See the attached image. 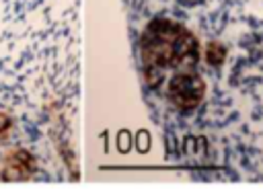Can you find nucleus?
Here are the masks:
<instances>
[{
	"label": "nucleus",
	"instance_id": "nucleus-2",
	"mask_svg": "<svg viewBox=\"0 0 263 195\" xmlns=\"http://www.w3.org/2000/svg\"><path fill=\"white\" fill-rule=\"evenodd\" d=\"M168 96L177 107L193 109L195 105H199L203 96V82L197 74H191V72L177 74L168 84Z\"/></svg>",
	"mask_w": 263,
	"mask_h": 195
},
{
	"label": "nucleus",
	"instance_id": "nucleus-4",
	"mask_svg": "<svg viewBox=\"0 0 263 195\" xmlns=\"http://www.w3.org/2000/svg\"><path fill=\"white\" fill-rule=\"evenodd\" d=\"M216 55L224 57V49H222L218 43H212V45L208 47V60H210L212 64H218V57H216Z\"/></svg>",
	"mask_w": 263,
	"mask_h": 195
},
{
	"label": "nucleus",
	"instance_id": "nucleus-1",
	"mask_svg": "<svg viewBox=\"0 0 263 195\" xmlns=\"http://www.w3.org/2000/svg\"><path fill=\"white\" fill-rule=\"evenodd\" d=\"M142 55L148 70L164 68L179 62H195L197 47L193 37L171 23H152L142 41Z\"/></svg>",
	"mask_w": 263,
	"mask_h": 195
},
{
	"label": "nucleus",
	"instance_id": "nucleus-3",
	"mask_svg": "<svg viewBox=\"0 0 263 195\" xmlns=\"http://www.w3.org/2000/svg\"><path fill=\"white\" fill-rule=\"evenodd\" d=\"M35 168V162L31 158V154H27L25 150H14L10 156H6V166L2 172V179H27L31 174V170Z\"/></svg>",
	"mask_w": 263,
	"mask_h": 195
},
{
	"label": "nucleus",
	"instance_id": "nucleus-5",
	"mask_svg": "<svg viewBox=\"0 0 263 195\" xmlns=\"http://www.w3.org/2000/svg\"><path fill=\"white\" fill-rule=\"evenodd\" d=\"M8 129H10V119L6 115H0V140L8 133Z\"/></svg>",
	"mask_w": 263,
	"mask_h": 195
},
{
	"label": "nucleus",
	"instance_id": "nucleus-6",
	"mask_svg": "<svg viewBox=\"0 0 263 195\" xmlns=\"http://www.w3.org/2000/svg\"><path fill=\"white\" fill-rule=\"evenodd\" d=\"M127 146H129V140H127V133L125 131H121V135H119V148L125 152L127 150Z\"/></svg>",
	"mask_w": 263,
	"mask_h": 195
}]
</instances>
